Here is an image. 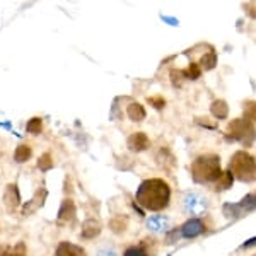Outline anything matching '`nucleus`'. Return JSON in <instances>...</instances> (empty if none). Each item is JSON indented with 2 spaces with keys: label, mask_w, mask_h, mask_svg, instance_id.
<instances>
[{
  "label": "nucleus",
  "mask_w": 256,
  "mask_h": 256,
  "mask_svg": "<svg viewBox=\"0 0 256 256\" xmlns=\"http://www.w3.org/2000/svg\"><path fill=\"white\" fill-rule=\"evenodd\" d=\"M55 256H86V251L80 246L72 244V242H62L56 248Z\"/></svg>",
  "instance_id": "1a4fd4ad"
},
{
  "label": "nucleus",
  "mask_w": 256,
  "mask_h": 256,
  "mask_svg": "<svg viewBox=\"0 0 256 256\" xmlns=\"http://www.w3.org/2000/svg\"><path fill=\"white\" fill-rule=\"evenodd\" d=\"M126 224H128V220H126V217H114L113 220L110 222V227H111V230L113 232H116V234H120V232H123V230L126 229Z\"/></svg>",
  "instance_id": "412c9836"
},
{
  "label": "nucleus",
  "mask_w": 256,
  "mask_h": 256,
  "mask_svg": "<svg viewBox=\"0 0 256 256\" xmlns=\"http://www.w3.org/2000/svg\"><path fill=\"white\" fill-rule=\"evenodd\" d=\"M171 198V188L160 178H150V180L142 181V184L137 190L135 200L147 210H162L169 205Z\"/></svg>",
  "instance_id": "f257e3e1"
},
{
  "label": "nucleus",
  "mask_w": 256,
  "mask_h": 256,
  "mask_svg": "<svg viewBox=\"0 0 256 256\" xmlns=\"http://www.w3.org/2000/svg\"><path fill=\"white\" fill-rule=\"evenodd\" d=\"M126 146L132 152H142V150H146V148H148V146H150V140H148V137L146 134L137 132V134H134V135L128 137Z\"/></svg>",
  "instance_id": "0eeeda50"
},
{
  "label": "nucleus",
  "mask_w": 256,
  "mask_h": 256,
  "mask_svg": "<svg viewBox=\"0 0 256 256\" xmlns=\"http://www.w3.org/2000/svg\"><path fill=\"white\" fill-rule=\"evenodd\" d=\"M99 232H101V224H99L98 220H94V218H88V220L82 224V238L84 239H92L99 236Z\"/></svg>",
  "instance_id": "9d476101"
},
{
  "label": "nucleus",
  "mask_w": 256,
  "mask_h": 256,
  "mask_svg": "<svg viewBox=\"0 0 256 256\" xmlns=\"http://www.w3.org/2000/svg\"><path fill=\"white\" fill-rule=\"evenodd\" d=\"M227 135H229L230 138L246 144V146H251L256 138V130L250 120L239 118V120H232V122L227 125Z\"/></svg>",
  "instance_id": "20e7f679"
},
{
  "label": "nucleus",
  "mask_w": 256,
  "mask_h": 256,
  "mask_svg": "<svg viewBox=\"0 0 256 256\" xmlns=\"http://www.w3.org/2000/svg\"><path fill=\"white\" fill-rule=\"evenodd\" d=\"M232 180H234V176L230 174V171L227 169V171L222 172V176L218 178V181L216 183V184H217L216 190H217V192H222V190L230 188V186H232Z\"/></svg>",
  "instance_id": "dca6fc26"
},
{
  "label": "nucleus",
  "mask_w": 256,
  "mask_h": 256,
  "mask_svg": "<svg viewBox=\"0 0 256 256\" xmlns=\"http://www.w3.org/2000/svg\"><path fill=\"white\" fill-rule=\"evenodd\" d=\"M148 229H152V230H162V229H166V226H168V218L166 217H150L148 218Z\"/></svg>",
  "instance_id": "aec40b11"
},
{
  "label": "nucleus",
  "mask_w": 256,
  "mask_h": 256,
  "mask_svg": "<svg viewBox=\"0 0 256 256\" xmlns=\"http://www.w3.org/2000/svg\"><path fill=\"white\" fill-rule=\"evenodd\" d=\"M74 217H76V205H74V202L67 198V200L62 204L60 207V212H58V224L64 226V224H68V222L74 220Z\"/></svg>",
  "instance_id": "6e6552de"
},
{
  "label": "nucleus",
  "mask_w": 256,
  "mask_h": 256,
  "mask_svg": "<svg viewBox=\"0 0 256 256\" xmlns=\"http://www.w3.org/2000/svg\"><path fill=\"white\" fill-rule=\"evenodd\" d=\"M251 246H256V238H253L251 241H248V242L242 244V248H251Z\"/></svg>",
  "instance_id": "c85d7f7f"
},
{
  "label": "nucleus",
  "mask_w": 256,
  "mask_h": 256,
  "mask_svg": "<svg viewBox=\"0 0 256 256\" xmlns=\"http://www.w3.org/2000/svg\"><path fill=\"white\" fill-rule=\"evenodd\" d=\"M41 128H43V122H41V118H31L30 122H28L26 125V130L30 132V134H41Z\"/></svg>",
  "instance_id": "5701e85b"
},
{
  "label": "nucleus",
  "mask_w": 256,
  "mask_h": 256,
  "mask_svg": "<svg viewBox=\"0 0 256 256\" xmlns=\"http://www.w3.org/2000/svg\"><path fill=\"white\" fill-rule=\"evenodd\" d=\"M4 204L9 212L18 208V205L20 204V195H19V188L16 183H10L6 186V192H4Z\"/></svg>",
  "instance_id": "423d86ee"
},
{
  "label": "nucleus",
  "mask_w": 256,
  "mask_h": 256,
  "mask_svg": "<svg viewBox=\"0 0 256 256\" xmlns=\"http://www.w3.org/2000/svg\"><path fill=\"white\" fill-rule=\"evenodd\" d=\"M254 256H256V254H254Z\"/></svg>",
  "instance_id": "c756f323"
},
{
  "label": "nucleus",
  "mask_w": 256,
  "mask_h": 256,
  "mask_svg": "<svg viewBox=\"0 0 256 256\" xmlns=\"http://www.w3.org/2000/svg\"><path fill=\"white\" fill-rule=\"evenodd\" d=\"M234 208H241V212L244 210V212H250V210L256 208V196L254 195H248L244 200L239 202L238 205H232Z\"/></svg>",
  "instance_id": "a211bd4d"
},
{
  "label": "nucleus",
  "mask_w": 256,
  "mask_h": 256,
  "mask_svg": "<svg viewBox=\"0 0 256 256\" xmlns=\"http://www.w3.org/2000/svg\"><path fill=\"white\" fill-rule=\"evenodd\" d=\"M181 72H183L184 79H192V80H195V79H198V77L202 76V68H200V65H198V64H190V67L181 70Z\"/></svg>",
  "instance_id": "6ab92c4d"
},
{
  "label": "nucleus",
  "mask_w": 256,
  "mask_h": 256,
  "mask_svg": "<svg viewBox=\"0 0 256 256\" xmlns=\"http://www.w3.org/2000/svg\"><path fill=\"white\" fill-rule=\"evenodd\" d=\"M222 172L218 156H200L192 164V176L196 183H217Z\"/></svg>",
  "instance_id": "f03ea898"
},
{
  "label": "nucleus",
  "mask_w": 256,
  "mask_h": 256,
  "mask_svg": "<svg viewBox=\"0 0 256 256\" xmlns=\"http://www.w3.org/2000/svg\"><path fill=\"white\" fill-rule=\"evenodd\" d=\"M126 113H128V116H130V120H134V122H142V120L146 118V108H144L142 104H138V102H132V104L128 106Z\"/></svg>",
  "instance_id": "f8f14e48"
},
{
  "label": "nucleus",
  "mask_w": 256,
  "mask_h": 256,
  "mask_svg": "<svg viewBox=\"0 0 256 256\" xmlns=\"http://www.w3.org/2000/svg\"><path fill=\"white\" fill-rule=\"evenodd\" d=\"M147 102L150 106H154L156 110H162L164 106H166V101H164V98H160V96H150L147 99Z\"/></svg>",
  "instance_id": "393cba45"
},
{
  "label": "nucleus",
  "mask_w": 256,
  "mask_h": 256,
  "mask_svg": "<svg viewBox=\"0 0 256 256\" xmlns=\"http://www.w3.org/2000/svg\"><path fill=\"white\" fill-rule=\"evenodd\" d=\"M229 171L234 178L244 183L256 180V159L244 150H239L229 160Z\"/></svg>",
  "instance_id": "7ed1b4c3"
},
{
  "label": "nucleus",
  "mask_w": 256,
  "mask_h": 256,
  "mask_svg": "<svg viewBox=\"0 0 256 256\" xmlns=\"http://www.w3.org/2000/svg\"><path fill=\"white\" fill-rule=\"evenodd\" d=\"M217 65V55L214 50H208L207 53H205L204 56L200 58V68L204 70H212L214 67Z\"/></svg>",
  "instance_id": "4468645a"
},
{
  "label": "nucleus",
  "mask_w": 256,
  "mask_h": 256,
  "mask_svg": "<svg viewBox=\"0 0 256 256\" xmlns=\"http://www.w3.org/2000/svg\"><path fill=\"white\" fill-rule=\"evenodd\" d=\"M38 168H40V171H48V169L53 168V159H52V154H50V152H44V154L38 159Z\"/></svg>",
  "instance_id": "4be33fe9"
},
{
  "label": "nucleus",
  "mask_w": 256,
  "mask_h": 256,
  "mask_svg": "<svg viewBox=\"0 0 256 256\" xmlns=\"http://www.w3.org/2000/svg\"><path fill=\"white\" fill-rule=\"evenodd\" d=\"M204 230H205V226L200 218H190V220H186L181 226V236L192 239V238L200 236Z\"/></svg>",
  "instance_id": "39448f33"
},
{
  "label": "nucleus",
  "mask_w": 256,
  "mask_h": 256,
  "mask_svg": "<svg viewBox=\"0 0 256 256\" xmlns=\"http://www.w3.org/2000/svg\"><path fill=\"white\" fill-rule=\"evenodd\" d=\"M244 10L250 14V18H256V4H246Z\"/></svg>",
  "instance_id": "cd10ccee"
},
{
  "label": "nucleus",
  "mask_w": 256,
  "mask_h": 256,
  "mask_svg": "<svg viewBox=\"0 0 256 256\" xmlns=\"http://www.w3.org/2000/svg\"><path fill=\"white\" fill-rule=\"evenodd\" d=\"M244 116H246V120H250L251 123L256 122V102H253V101L246 102V106H244Z\"/></svg>",
  "instance_id": "b1692460"
},
{
  "label": "nucleus",
  "mask_w": 256,
  "mask_h": 256,
  "mask_svg": "<svg viewBox=\"0 0 256 256\" xmlns=\"http://www.w3.org/2000/svg\"><path fill=\"white\" fill-rule=\"evenodd\" d=\"M31 156H32V150H31V147H28V146H19L18 148H16V152H14V159L18 160V162H26V160H30L31 159Z\"/></svg>",
  "instance_id": "f3484780"
},
{
  "label": "nucleus",
  "mask_w": 256,
  "mask_h": 256,
  "mask_svg": "<svg viewBox=\"0 0 256 256\" xmlns=\"http://www.w3.org/2000/svg\"><path fill=\"white\" fill-rule=\"evenodd\" d=\"M210 111H212V114L218 120H224L227 118V113H229V108H227L226 101H222V99H217V101L212 102V108H210Z\"/></svg>",
  "instance_id": "ddd939ff"
},
{
  "label": "nucleus",
  "mask_w": 256,
  "mask_h": 256,
  "mask_svg": "<svg viewBox=\"0 0 256 256\" xmlns=\"http://www.w3.org/2000/svg\"><path fill=\"white\" fill-rule=\"evenodd\" d=\"M123 256H147V253L142 250V248L134 246V248H128V250L125 251V254H123Z\"/></svg>",
  "instance_id": "a878e982"
},
{
  "label": "nucleus",
  "mask_w": 256,
  "mask_h": 256,
  "mask_svg": "<svg viewBox=\"0 0 256 256\" xmlns=\"http://www.w3.org/2000/svg\"><path fill=\"white\" fill-rule=\"evenodd\" d=\"M46 195H48L46 190H40V192L36 193L34 196H32V200L28 202V204L24 205L22 214H31V212H34V210L38 208V207H41V205L44 204V198H46Z\"/></svg>",
  "instance_id": "9b49d317"
},
{
  "label": "nucleus",
  "mask_w": 256,
  "mask_h": 256,
  "mask_svg": "<svg viewBox=\"0 0 256 256\" xmlns=\"http://www.w3.org/2000/svg\"><path fill=\"white\" fill-rule=\"evenodd\" d=\"M0 256H26V246L24 242H18L12 248H4L0 250Z\"/></svg>",
  "instance_id": "2eb2a0df"
},
{
  "label": "nucleus",
  "mask_w": 256,
  "mask_h": 256,
  "mask_svg": "<svg viewBox=\"0 0 256 256\" xmlns=\"http://www.w3.org/2000/svg\"><path fill=\"white\" fill-rule=\"evenodd\" d=\"M181 77H183V72H180V70H172V72H171V80H172V84L181 86ZM183 79H184V77H183Z\"/></svg>",
  "instance_id": "bb28decb"
}]
</instances>
